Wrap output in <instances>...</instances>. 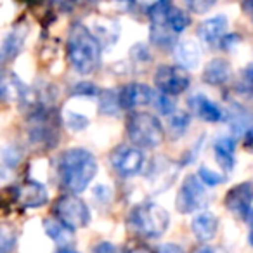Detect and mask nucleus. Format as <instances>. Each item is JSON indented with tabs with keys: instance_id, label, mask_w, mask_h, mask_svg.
<instances>
[{
	"instance_id": "1",
	"label": "nucleus",
	"mask_w": 253,
	"mask_h": 253,
	"mask_svg": "<svg viewBox=\"0 0 253 253\" xmlns=\"http://www.w3.org/2000/svg\"><path fill=\"white\" fill-rule=\"evenodd\" d=\"M63 186L73 194L84 193L97 173V160L84 148H71L61 155L57 165Z\"/></svg>"
},
{
	"instance_id": "2",
	"label": "nucleus",
	"mask_w": 253,
	"mask_h": 253,
	"mask_svg": "<svg viewBox=\"0 0 253 253\" xmlns=\"http://www.w3.org/2000/svg\"><path fill=\"white\" fill-rule=\"evenodd\" d=\"M68 59L80 75L94 73L101 63V42L80 23L71 26L68 35Z\"/></svg>"
},
{
	"instance_id": "3",
	"label": "nucleus",
	"mask_w": 253,
	"mask_h": 253,
	"mask_svg": "<svg viewBox=\"0 0 253 253\" xmlns=\"http://www.w3.org/2000/svg\"><path fill=\"white\" fill-rule=\"evenodd\" d=\"M126 134L130 142L139 149H155L165 141L163 125L151 113H134L126 122Z\"/></svg>"
},
{
	"instance_id": "4",
	"label": "nucleus",
	"mask_w": 253,
	"mask_h": 253,
	"mask_svg": "<svg viewBox=\"0 0 253 253\" xmlns=\"http://www.w3.org/2000/svg\"><path fill=\"white\" fill-rule=\"evenodd\" d=\"M128 224L135 232H139L144 238H160L169 229L170 215L160 205L142 203L132 210Z\"/></svg>"
},
{
	"instance_id": "5",
	"label": "nucleus",
	"mask_w": 253,
	"mask_h": 253,
	"mask_svg": "<svg viewBox=\"0 0 253 253\" xmlns=\"http://www.w3.org/2000/svg\"><path fill=\"white\" fill-rule=\"evenodd\" d=\"M54 211L57 215V220H61L70 229H84L90 222V211L84 200H80L75 194H64L56 201Z\"/></svg>"
},
{
	"instance_id": "6",
	"label": "nucleus",
	"mask_w": 253,
	"mask_h": 253,
	"mask_svg": "<svg viewBox=\"0 0 253 253\" xmlns=\"http://www.w3.org/2000/svg\"><path fill=\"white\" fill-rule=\"evenodd\" d=\"M208 203V193L205 184L198 175H187L177 193V210L180 213H194L200 211Z\"/></svg>"
},
{
	"instance_id": "7",
	"label": "nucleus",
	"mask_w": 253,
	"mask_h": 253,
	"mask_svg": "<svg viewBox=\"0 0 253 253\" xmlns=\"http://www.w3.org/2000/svg\"><path fill=\"white\" fill-rule=\"evenodd\" d=\"M191 77L182 66H160L155 73V85L160 92L167 95H179L189 87Z\"/></svg>"
},
{
	"instance_id": "8",
	"label": "nucleus",
	"mask_w": 253,
	"mask_h": 253,
	"mask_svg": "<svg viewBox=\"0 0 253 253\" xmlns=\"http://www.w3.org/2000/svg\"><path fill=\"white\" fill-rule=\"evenodd\" d=\"M111 165L122 177H134L142 170L144 155L135 146H120L113 151Z\"/></svg>"
},
{
	"instance_id": "9",
	"label": "nucleus",
	"mask_w": 253,
	"mask_h": 253,
	"mask_svg": "<svg viewBox=\"0 0 253 253\" xmlns=\"http://www.w3.org/2000/svg\"><path fill=\"white\" fill-rule=\"evenodd\" d=\"M0 101H19L30 106L37 102L32 88L26 87L14 73H7V71H0Z\"/></svg>"
},
{
	"instance_id": "10",
	"label": "nucleus",
	"mask_w": 253,
	"mask_h": 253,
	"mask_svg": "<svg viewBox=\"0 0 253 253\" xmlns=\"http://www.w3.org/2000/svg\"><path fill=\"white\" fill-rule=\"evenodd\" d=\"M252 203H253V186L250 182L236 184L225 194L224 205L231 213H234L239 218H248L252 213Z\"/></svg>"
},
{
	"instance_id": "11",
	"label": "nucleus",
	"mask_w": 253,
	"mask_h": 253,
	"mask_svg": "<svg viewBox=\"0 0 253 253\" xmlns=\"http://www.w3.org/2000/svg\"><path fill=\"white\" fill-rule=\"evenodd\" d=\"M177 173H179V165L177 163L167 160L165 156L156 158L148 173V180L149 186L153 187V193H162V191L169 189L170 184L175 180Z\"/></svg>"
},
{
	"instance_id": "12",
	"label": "nucleus",
	"mask_w": 253,
	"mask_h": 253,
	"mask_svg": "<svg viewBox=\"0 0 253 253\" xmlns=\"http://www.w3.org/2000/svg\"><path fill=\"white\" fill-rule=\"evenodd\" d=\"M155 92L144 84H128L118 92V104L123 109H135L151 104Z\"/></svg>"
},
{
	"instance_id": "13",
	"label": "nucleus",
	"mask_w": 253,
	"mask_h": 253,
	"mask_svg": "<svg viewBox=\"0 0 253 253\" xmlns=\"http://www.w3.org/2000/svg\"><path fill=\"white\" fill-rule=\"evenodd\" d=\"M189 108L193 111V115L198 116L200 120H203V122L217 123L224 120V111L220 109V106L211 101L208 95L201 94V92L194 94L189 99Z\"/></svg>"
},
{
	"instance_id": "14",
	"label": "nucleus",
	"mask_w": 253,
	"mask_h": 253,
	"mask_svg": "<svg viewBox=\"0 0 253 253\" xmlns=\"http://www.w3.org/2000/svg\"><path fill=\"white\" fill-rule=\"evenodd\" d=\"M227 26H229L227 18L224 14H218L201 23L200 28H198V35H200V39L205 43H208L211 47H218L222 39L227 35Z\"/></svg>"
},
{
	"instance_id": "15",
	"label": "nucleus",
	"mask_w": 253,
	"mask_h": 253,
	"mask_svg": "<svg viewBox=\"0 0 253 253\" xmlns=\"http://www.w3.org/2000/svg\"><path fill=\"white\" fill-rule=\"evenodd\" d=\"M191 229H193V234L196 236V239L207 243L211 241L217 234L218 229V218L213 211H198L193 217V222H191Z\"/></svg>"
},
{
	"instance_id": "16",
	"label": "nucleus",
	"mask_w": 253,
	"mask_h": 253,
	"mask_svg": "<svg viewBox=\"0 0 253 253\" xmlns=\"http://www.w3.org/2000/svg\"><path fill=\"white\" fill-rule=\"evenodd\" d=\"M49 193L45 186L35 180H28L23 186L18 187V201L26 208H39L47 203Z\"/></svg>"
},
{
	"instance_id": "17",
	"label": "nucleus",
	"mask_w": 253,
	"mask_h": 253,
	"mask_svg": "<svg viewBox=\"0 0 253 253\" xmlns=\"http://www.w3.org/2000/svg\"><path fill=\"white\" fill-rule=\"evenodd\" d=\"M175 57L179 61V66L186 70H194L198 68L201 61V47L194 39L180 40L175 45Z\"/></svg>"
},
{
	"instance_id": "18",
	"label": "nucleus",
	"mask_w": 253,
	"mask_h": 253,
	"mask_svg": "<svg viewBox=\"0 0 253 253\" xmlns=\"http://www.w3.org/2000/svg\"><path fill=\"white\" fill-rule=\"evenodd\" d=\"M234 153H236V142L231 135H222L217 137L213 142V155L217 160L218 167H220L224 172H231L234 169Z\"/></svg>"
},
{
	"instance_id": "19",
	"label": "nucleus",
	"mask_w": 253,
	"mask_h": 253,
	"mask_svg": "<svg viewBox=\"0 0 253 253\" xmlns=\"http://www.w3.org/2000/svg\"><path fill=\"white\" fill-rule=\"evenodd\" d=\"M232 68L225 59L215 57L205 66L203 70V82L208 85H224L231 78Z\"/></svg>"
},
{
	"instance_id": "20",
	"label": "nucleus",
	"mask_w": 253,
	"mask_h": 253,
	"mask_svg": "<svg viewBox=\"0 0 253 253\" xmlns=\"http://www.w3.org/2000/svg\"><path fill=\"white\" fill-rule=\"evenodd\" d=\"M43 231H45V234L49 236L59 248H68V246L75 241L73 229L64 225L63 222L57 220V218H47V220H43Z\"/></svg>"
},
{
	"instance_id": "21",
	"label": "nucleus",
	"mask_w": 253,
	"mask_h": 253,
	"mask_svg": "<svg viewBox=\"0 0 253 253\" xmlns=\"http://www.w3.org/2000/svg\"><path fill=\"white\" fill-rule=\"evenodd\" d=\"M26 32H28V28H25V26H16V28L5 37L4 43H2V49H0V57H4V59L14 57L16 54L21 50Z\"/></svg>"
},
{
	"instance_id": "22",
	"label": "nucleus",
	"mask_w": 253,
	"mask_h": 253,
	"mask_svg": "<svg viewBox=\"0 0 253 253\" xmlns=\"http://www.w3.org/2000/svg\"><path fill=\"white\" fill-rule=\"evenodd\" d=\"M225 116H227V122H229V125H231L232 132L238 135L241 134V132L245 134V132L248 130V126L252 125L250 113L246 111V109L239 108V106H232Z\"/></svg>"
},
{
	"instance_id": "23",
	"label": "nucleus",
	"mask_w": 253,
	"mask_h": 253,
	"mask_svg": "<svg viewBox=\"0 0 253 253\" xmlns=\"http://www.w3.org/2000/svg\"><path fill=\"white\" fill-rule=\"evenodd\" d=\"M167 118H169V128L173 139H179L180 135L186 134V130L189 128L191 116H189V113L182 111V109H173Z\"/></svg>"
},
{
	"instance_id": "24",
	"label": "nucleus",
	"mask_w": 253,
	"mask_h": 253,
	"mask_svg": "<svg viewBox=\"0 0 253 253\" xmlns=\"http://www.w3.org/2000/svg\"><path fill=\"white\" fill-rule=\"evenodd\" d=\"M165 23L173 33H180L191 25V18L184 11H180V9L170 5L165 12Z\"/></svg>"
},
{
	"instance_id": "25",
	"label": "nucleus",
	"mask_w": 253,
	"mask_h": 253,
	"mask_svg": "<svg viewBox=\"0 0 253 253\" xmlns=\"http://www.w3.org/2000/svg\"><path fill=\"white\" fill-rule=\"evenodd\" d=\"M63 120L64 125L73 132H82L84 128L88 126V118L85 115H80V113H75L71 109H64L63 113Z\"/></svg>"
},
{
	"instance_id": "26",
	"label": "nucleus",
	"mask_w": 253,
	"mask_h": 253,
	"mask_svg": "<svg viewBox=\"0 0 253 253\" xmlns=\"http://www.w3.org/2000/svg\"><path fill=\"white\" fill-rule=\"evenodd\" d=\"M153 106H155V109L160 113V115H163V116H169L170 113L175 109V102H173V99H172V95H167V94H163V92H155L153 94Z\"/></svg>"
},
{
	"instance_id": "27",
	"label": "nucleus",
	"mask_w": 253,
	"mask_h": 253,
	"mask_svg": "<svg viewBox=\"0 0 253 253\" xmlns=\"http://www.w3.org/2000/svg\"><path fill=\"white\" fill-rule=\"evenodd\" d=\"M16 246V232L11 225L0 224V253H11Z\"/></svg>"
},
{
	"instance_id": "28",
	"label": "nucleus",
	"mask_w": 253,
	"mask_h": 253,
	"mask_svg": "<svg viewBox=\"0 0 253 253\" xmlns=\"http://www.w3.org/2000/svg\"><path fill=\"white\" fill-rule=\"evenodd\" d=\"M198 177H200V180L205 184V186H210V187L220 186V184L225 180V177L222 175V173L215 172V170H211L210 167H207V165L200 167V170H198Z\"/></svg>"
},
{
	"instance_id": "29",
	"label": "nucleus",
	"mask_w": 253,
	"mask_h": 253,
	"mask_svg": "<svg viewBox=\"0 0 253 253\" xmlns=\"http://www.w3.org/2000/svg\"><path fill=\"white\" fill-rule=\"evenodd\" d=\"M99 97H101V102H99V106H101V111L102 113H106V115H115V113L118 111V108H120L118 95H116L115 92L102 90V92H99Z\"/></svg>"
},
{
	"instance_id": "30",
	"label": "nucleus",
	"mask_w": 253,
	"mask_h": 253,
	"mask_svg": "<svg viewBox=\"0 0 253 253\" xmlns=\"http://www.w3.org/2000/svg\"><path fill=\"white\" fill-rule=\"evenodd\" d=\"M238 90L241 94H253V63L246 64L238 78Z\"/></svg>"
},
{
	"instance_id": "31",
	"label": "nucleus",
	"mask_w": 253,
	"mask_h": 253,
	"mask_svg": "<svg viewBox=\"0 0 253 253\" xmlns=\"http://www.w3.org/2000/svg\"><path fill=\"white\" fill-rule=\"evenodd\" d=\"M99 88L94 84H88V82H82L73 87L75 95H85V97H92V95H99Z\"/></svg>"
},
{
	"instance_id": "32",
	"label": "nucleus",
	"mask_w": 253,
	"mask_h": 253,
	"mask_svg": "<svg viewBox=\"0 0 253 253\" xmlns=\"http://www.w3.org/2000/svg\"><path fill=\"white\" fill-rule=\"evenodd\" d=\"M92 194H94V200L97 201V203H102V205H108L109 201H111V189H109L106 184H99V186L94 187V191H92Z\"/></svg>"
},
{
	"instance_id": "33",
	"label": "nucleus",
	"mask_w": 253,
	"mask_h": 253,
	"mask_svg": "<svg viewBox=\"0 0 253 253\" xmlns=\"http://www.w3.org/2000/svg\"><path fill=\"white\" fill-rule=\"evenodd\" d=\"M187 2H189L191 11L196 12V14H203V12H208L213 7L217 0H187Z\"/></svg>"
},
{
	"instance_id": "34",
	"label": "nucleus",
	"mask_w": 253,
	"mask_h": 253,
	"mask_svg": "<svg viewBox=\"0 0 253 253\" xmlns=\"http://www.w3.org/2000/svg\"><path fill=\"white\" fill-rule=\"evenodd\" d=\"M94 253H120L118 248H116L113 243L109 241H101L99 245H95Z\"/></svg>"
},
{
	"instance_id": "35",
	"label": "nucleus",
	"mask_w": 253,
	"mask_h": 253,
	"mask_svg": "<svg viewBox=\"0 0 253 253\" xmlns=\"http://www.w3.org/2000/svg\"><path fill=\"white\" fill-rule=\"evenodd\" d=\"M156 253H184V250L179 245H175V243H165V245L158 246V252Z\"/></svg>"
},
{
	"instance_id": "36",
	"label": "nucleus",
	"mask_w": 253,
	"mask_h": 253,
	"mask_svg": "<svg viewBox=\"0 0 253 253\" xmlns=\"http://www.w3.org/2000/svg\"><path fill=\"white\" fill-rule=\"evenodd\" d=\"M245 146L250 149H253V123L248 126V130L245 132Z\"/></svg>"
},
{
	"instance_id": "37",
	"label": "nucleus",
	"mask_w": 253,
	"mask_h": 253,
	"mask_svg": "<svg viewBox=\"0 0 253 253\" xmlns=\"http://www.w3.org/2000/svg\"><path fill=\"white\" fill-rule=\"evenodd\" d=\"M128 253H156L155 250H151L148 245H137L134 248L128 250Z\"/></svg>"
},
{
	"instance_id": "38",
	"label": "nucleus",
	"mask_w": 253,
	"mask_h": 253,
	"mask_svg": "<svg viewBox=\"0 0 253 253\" xmlns=\"http://www.w3.org/2000/svg\"><path fill=\"white\" fill-rule=\"evenodd\" d=\"M246 220L250 222V236H248V239H250V245L253 246V210H252V213L248 215V218Z\"/></svg>"
},
{
	"instance_id": "39",
	"label": "nucleus",
	"mask_w": 253,
	"mask_h": 253,
	"mask_svg": "<svg viewBox=\"0 0 253 253\" xmlns=\"http://www.w3.org/2000/svg\"><path fill=\"white\" fill-rule=\"evenodd\" d=\"M198 253H222V252H220V250H217V248H210V246H205V248L198 250Z\"/></svg>"
},
{
	"instance_id": "40",
	"label": "nucleus",
	"mask_w": 253,
	"mask_h": 253,
	"mask_svg": "<svg viewBox=\"0 0 253 253\" xmlns=\"http://www.w3.org/2000/svg\"><path fill=\"white\" fill-rule=\"evenodd\" d=\"M158 2H160V0H141V4H142V5H146V7H149V9H151L153 5L158 4Z\"/></svg>"
},
{
	"instance_id": "41",
	"label": "nucleus",
	"mask_w": 253,
	"mask_h": 253,
	"mask_svg": "<svg viewBox=\"0 0 253 253\" xmlns=\"http://www.w3.org/2000/svg\"><path fill=\"white\" fill-rule=\"evenodd\" d=\"M56 253H78V252H75V250H70V248H59Z\"/></svg>"
},
{
	"instance_id": "42",
	"label": "nucleus",
	"mask_w": 253,
	"mask_h": 253,
	"mask_svg": "<svg viewBox=\"0 0 253 253\" xmlns=\"http://www.w3.org/2000/svg\"><path fill=\"white\" fill-rule=\"evenodd\" d=\"M116 2H123V4H132V0H116Z\"/></svg>"
},
{
	"instance_id": "43",
	"label": "nucleus",
	"mask_w": 253,
	"mask_h": 253,
	"mask_svg": "<svg viewBox=\"0 0 253 253\" xmlns=\"http://www.w3.org/2000/svg\"><path fill=\"white\" fill-rule=\"evenodd\" d=\"M252 12H253V2H252Z\"/></svg>"
}]
</instances>
